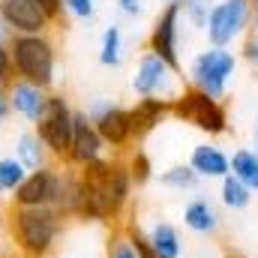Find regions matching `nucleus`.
Instances as JSON below:
<instances>
[{
	"label": "nucleus",
	"instance_id": "nucleus-9",
	"mask_svg": "<svg viewBox=\"0 0 258 258\" xmlns=\"http://www.w3.org/2000/svg\"><path fill=\"white\" fill-rule=\"evenodd\" d=\"M87 114V120L93 123V129L99 132V138L105 141L108 150L114 153H126L129 147L135 144L132 138V117L129 108L111 102V99H93L87 102V108H81Z\"/></svg>",
	"mask_w": 258,
	"mask_h": 258
},
{
	"label": "nucleus",
	"instance_id": "nucleus-22",
	"mask_svg": "<svg viewBox=\"0 0 258 258\" xmlns=\"http://www.w3.org/2000/svg\"><path fill=\"white\" fill-rule=\"evenodd\" d=\"M252 189L249 186H243L234 174H225L222 180H219V204L225 207V210H231V213H237V210H246L249 204H252Z\"/></svg>",
	"mask_w": 258,
	"mask_h": 258
},
{
	"label": "nucleus",
	"instance_id": "nucleus-27",
	"mask_svg": "<svg viewBox=\"0 0 258 258\" xmlns=\"http://www.w3.org/2000/svg\"><path fill=\"white\" fill-rule=\"evenodd\" d=\"M213 3H216V0H177L183 21H186L189 27H195V30H204L207 12H210V6H213Z\"/></svg>",
	"mask_w": 258,
	"mask_h": 258
},
{
	"label": "nucleus",
	"instance_id": "nucleus-35",
	"mask_svg": "<svg viewBox=\"0 0 258 258\" xmlns=\"http://www.w3.org/2000/svg\"><path fill=\"white\" fill-rule=\"evenodd\" d=\"M252 33H258V0H252Z\"/></svg>",
	"mask_w": 258,
	"mask_h": 258
},
{
	"label": "nucleus",
	"instance_id": "nucleus-12",
	"mask_svg": "<svg viewBox=\"0 0 258 258\" xmlns=\"http://www.w3.org/2000/svg\"><path fill=\"white\" fill-rule=\"evenodd\" d=\"M105 141L99 138V132L93 129V123L87 120V114L81 108H75V126H72V144H69V153H66V162L69 168H84L96 159L105 156Z\"/></svg>",
	"mask_w": 258,
	"mask_h": 258
},
{
	"label": "nucleus",
	"instance_id": "nucleus-42",
	"mask_svg": "<svg viewBox=\"0 0 258 258\" xmlns=\"http://www.w3.org/2000/svg\"><path fill=\"white\" fill-rule=\"evenodd\" d=\"M162 3H171V0H162Z\"/></svg>",
	"mask_w": 258,
	"mask_h": 258
},
{
	"label": "nucleus",
	"instance_id": "nucleus-32",
	"mask_svg": "<svg viewBox=\"0 0 258 258\" xmlns=\"http://www.w3.org/2000/svg\"><path fill=\"white\" fill-rule=\"evenodd\" d=\"M12 78H15V75H12V57H9V48L0 45V87H6Z\"/></svg>",
	"mask_w": 258,
	"mask_h": 258
},
{
	"label": "nucleus",
	"instance_id": "nucleus-10",
	"mask_svg": "<svg viewBox=\"0 0 258 258\" xmlns=\"http://www.w3.org/2000/svg\"><path fill=\"white\" fill-rule=\"evenodd\" d=\"M180 33H183V15L177 0L162 3L159 15L153 18V27L147 33V51L162 57L168 66L180 69Z\"/></svg>",
	"mask_w": 258,
	"mask_h": 258
},
{
	"label": "nucleus",
	"instance_id": "nucleus-17",
	"mask_svg": "<svg viewBox=\"0 0 258 258\" xmlns=\"http://www.w3.org/2000/svg\"><path fill=\"white\" fill-rule=\"evenodd\" d=\"M150 252L156 258H183L186 255V243H183V234L174 222L168 219H153L147 228H141Z\"/></svg>",
	"mask_w": 258,
	"mask_h": 258
},
{
	"label": "nucleus",
	"instance_id": "nucleus-16",
	"mask_svg": "<svg viewBox=\"0 0 258 258\" xmlns=\"http://www.w3.org/2000/svg\"><path fill=\"white\" fill-rule=\"evenodd\" d=\"M186 165L201 177V183L204 180H216L219 183L225 174H231V159H228V153L216 141H198V144H192Z\"/></svg>",
	"mask_w": 258,
	"mask_h": 258
},
{
	"label": "nucleus",
	"instance_id": "nucleus-23",
	"mask_svg": "<svg viewBox=\"0 0 258 258\" xmlns=\"http://www.w3.org/2000/svg\"><path fill=\"white\" fill-rule=\"evenodd\" d=\"M99 63L108 69H117L123 63V30L120 24H108L102 30V42H99Z\"/></svg>",
	"mask_w": 258,
	"mask_h": 258
},
{
	"label": "nucleus",
	"instance_id": "nucleus-11",
	"mask_svg": "<svg viewBox=\"0 0 258 258\" xmlns=\"http://www.w3.org/2000/svg\"><path fill=\"white\" fill-rule=\"evenodd\" d=\"M60 183H63V165L51 162L45 168L27 171V177L9 195V201L12 207H57Z\"/></svg>",
	"mask_w": 258,
	"mask_h": 258
},
{
	"label": "nucleus",
	"instance_id": "nucleus-8",
	"mask_svg": "<svg viewBox=\"0 0 258 258\" xmlns=\"http://www.w3.org/2000/svg\"><path fill=\"white\" fill-rule=\"evenodd\" d=\"M72 126H75V108L63 93H51L48 96V108L42 114V120L33 126V132L39 135V141L45 144V150L51 153V159L57 165L66 162L69 144H72Z\"/></svg>",
	"mask_w": 258,
	"mask_h": 258
},
{
	"label": "nucleus",
	"instance_id": "nucleus-5",
	"mask_svg": "<svg viewBox=\"0 0 258 258\" xmlns=\"http://www.w3.org/2000/svg\"><path fill=\"white\" fill-rule=\"evenodd\" d=\"M129 87L138 99H162V102H174L186 81L180 75V69L168 66L162 57H156L153 51H141L138 60H135V69H132V78H129Z\"/></svg>",
	"mask_w": 258,
	"mask_h": 258
},
{
	"label": "nucleus",
	"instance_id": "nucleus-30",
	"mask_svg": "<svg viewBox=\"0 0 258 258\" xmlns=\"http://www.w3.org/2000/svg\"><path fill=\"white\" fill-rule=\"evenodd\" d=\"M240 57H243V60H246V63H249V66H252V69L258 72V33H252V30H249V33L243 36V45H240Z\"/></svg>",
	"mask_w": 258,
	"mask_h": 258
},
{
	"label": "nucleus",
	"instance_id": "nucleus-39",
	"mask_svg": "<svg viewBox=\"0 0 258 258\" xmlns=\"http://www.w3.org/2000/svg\"><path fill=\"white\" fill-rule=\"evenodd\" d=\"M0 258H21L18 252H0Z\"/></svg>",
	"mask_w": 258,
	"mask_h": 258
},
{
	"label": "nucleus",
	"instance_id": "nucleus-41",
	"mask_svg": "<svg viewBox=\"0 0 258 258\" xmlns=\"http://www.w3.org/2000/svg\"><path fill=\"white\" fill-rule=\"evenodd\" d=\"M255 150H258V129H255Z\"/></svg>",
	"mask_w": 258,
	"mask_h": 258
},
{
	"label": "nucleus",
	"instance_id": "nucleus-28",
	"mask_svg": "<svg viewBox=\"0 0 258 258\" xmlns=\"http://www.w3.org/2000/svg\"><path fill=\"white\" fill-rule=\"evenodd\" d=\"M123 228H126L129 240H132V246H135V252L138 258H156L150 252V246H147V240H144V234H141V225L138 222H132V219H123Z\"/></svg>",
	"mask_w": 258,
	"mask_h": 258
},
{
	"label": "nucleus",
	"instance_id": "nucleus-2",
	"mask_svg": "<svg viewBox=\"0 0 258 258\" xmlns=\"http://www.w3.org/2000/svg\"><path fill=\"white\" fill-rule=\"evenodd\" d=\"M69 219L54 207H12L6 213V231L21 258H51L63 243Z\"/></svg>",
	"mask_w": 258,
	"mask_h": 258
},
{
	"label": "nucleus",
	"instance_id": "nucleus-38",
	"mask_svg": "<svg viewBox=\"0 0 258 258\" xmlns=\"http://www.w3.org/2000/svg\"><path fill=\"white\" fill-rule=\"evenodd\" d=\"M6 225V207H3V201H0V228Z\"/></svg>",
	"mask_w": 258,
	"mask_h": 258
},
{
	"label": "nucleus",
	"instance_id": "nucleus-34",
	"mask_svg": "<svg viewBox=\"0 0 258 258\" xmlns=\"http://www.w3.org/2000/svg\"><path fill=\"white\" fill-rule=\"evenodd\" d=\"M6 117H9V102H6V87H0V129L6 123Z\"/></svg>",
	"mask_w": 258,
	"mask_h": 258
},
{
	"label": "nucleus",
	"instance_id": "nucleus-6",
	"mask_svg": "<svg viewBox=\"0 0 258 258\" xmlns=\"http://www.w3.org/2000/svg\"><path fill=\"white\" fill-rule=\"evenodd\" d=\"M171 117L180 123H189L207 138H222L231 129V117L222 99H213L195 87H183V93L171 102Z\"/></svg>",
	"mask_w": 258,
	"mask_h": 258
},
{
	"label": "nucleus",
	"instance_id": "nucleus-36",
	"mask_svg": "<svg viewBox=\"0 0 258 258\" xmlns=\"http://www.w3.org/2000/svg\"><path fill=\"white\" fill-rule=\"evenodd\" d=\"M9 42V30H6V24L0 21V45H6Z\"/></svg>",
	"mask_w": 258,
	"mask_h": 258
},
{
	"label": "nucleus",
	"instance_id": "nucleus-37",
	"mask_svg": "<svg viewBox=\"0 0 258 258\" xmlns=\"http://www.w3.org/2000/svg\"><path fill=\"white\" fill-rule=\"evenodd\" d=\"M63 258H105V252H102V255H87V252H69V255H63Z\"/></svg>",
	"mask_w": 258,
	"mask_h": 258
},
{
	"label": "nucleus",
	"instance_id": "nucleus-4",
	"mask_svg": "<svg viewBox=\"0 0 258 258\" xmlns=\"http://www.w3.org/2000/svg\"><path fill=\"white\" fill-rule=\"evenodd\" d=\"M237 51L231 48H216V45H207L189 60L186 69V87H195L213 99H222L228 96V87L234 81V72H237Z\"/></svg>",
	"mask_w": 258,
	"mask_h": 258
},
{
	"label": "nucleus",
	"instance_id": "nucleus-14",
	"mask_svg": "<svg viewBox=\"0 0 258 258\" xmlns=\"http://www.w3.org/2000/svg\"><path fill=\"white\" fill-rule=\"evenodd\" d=\"M0 21L6 24L9 36L48 33V27H51V21L42 15L36 0H0Z\"/></svg>",
	"mask_w": 258,
	"mask_h": 258
},
{
	"label": "nucleus",
	"instance_id": "nucleus-24",
	"mask_svg": "<svg viewBox=\"0 0 258 258\" xmlns=\"http://www.w3.org/2000/svg\"><path fill=\"white\" fill-rule=\"evenodd\" d=\"M123 159H126L129 177H132V186H135V189L147 186V183L156 177V171H153V159L147 156V150H141V147H132Z\"/></svg>",
	"mask_w": 258,
	"mask_h": 258
},
{
	"label": "nucleus",
	"instance_id": "nucleus-33",
	"mask_svg": "<svg viewBox=\"0 0 258 258\" xmlns=\"http://www.w3.org/2000/svg\"><path fill=\"white\" fill-rule=\"evenodd\" d=\"M117 9L129 15V18H138L141 12H144V6H141V0H117Z\"/></svg>",
	"mask_w": 258,
	"mask_h": 258
},
{
	"label": "nucleus",
	"instance_id": "nucleus-18",
	"mask_svg": "<svg viewBox=\"0 0 258 258\" xmlns=\"http://www.w3.org/2000/svg\"><path fill=\"white\" fill-rule=\"evenodd\" d=\"M129 117H132V138L135 141H144L165 117H171V102H162V99H138L129 108Z\"/></svg>",
	"mask_w": 258,
	"mask_h": 258
},
{
	"label": "nucleus",
	"instance_id": "nucleus-20",
	"mask_svg": "<svg viewBox=\"0 0 258 258\" xmlns=\"http://www.w3.org/2000/svg\"><path fill=\"white\" fill-rule=\"evenodd\" d=\"M228 159H231V174L243 186L258 192V150L255 147H237L234 153H228Z\"/></svg>",
	"mask_w": 258,
	"mask_h": 258
},
{
	"label": "nucleus",
	"instance_id": "nucleus-1",
	"mask_svg": "<svg viewBox=\"0 0 258 258\" xmlns=\"http://www.w3.org/2000/svg\"><path fill=\"white\" fill-rule=\"evenodd\" d=\"M78 171V210L72 222H93V225H120L126 210L132 207V177H129L123 153L102 156Z\"/></svg>",
	"mask_w": 258,
	"mask_h": 258
},
{
	"label": "nucleus",
	"instance_id": "nucleus-29",
	"mask_svg": "<svg viewBox=\"0 0 258 258\" xmlns=\"http://www.w3.org/2000/svg\"><path fill=\"white\" fill-rule=\"evenodd\" d=\"M63 12H69L72 18H93L96 15V0H63Z\"/></svg>",
	"mask_w": 258,
	"mask_h": 258
},
{
	"label": "nucleus",
	"instance_id": "nucleus-3",
	"mask_svg": "<svg viewBox=\"0 0 258 258\" xmlns=\"http://www.w3.org/2000/svg\"><path fill=\"white\" fill-rule=\"evenodd\" d=\"M12 57V75L36 84L42 90H54L57 84V48L48 39V33H18L6 42Z\"/></svg>",
	"mask_w": 258,
	"mask_h": 258
},
{
	"label": "nucleus",
	"instance_id": "nucleus-15",
	"mask_svg": "<svg viewBox=\"0 0 258 258\" xmlns=\"http://www.w3.org/2000/svg\"><path fill=\"white\" fill-rule=\"evenodd\" d=\"M180 219H183V228L195 237H213L222 228V213H219L216 201L207 198V195H192L183 204Z\"/></svg>",
	"mask_w": 258,
	"mask_h": 258
},
{
	"label": "nucleus",
	"instance_id": "nucleus-19",
	"mask_svg": "<svg viewBox=\"0 0 258 258\" xmlns=\"http://www.w3.org/2000/svg\"><path fill=\"white\" fill-rule=\"evenodd\" d=\"M27 171H36V168H45V165H51L54 159H51V153L45 150V144L39 141V135L33 132V129H24V132H18V138H15V153H12Z\"/></svg>",
	"mask_w": 258,
	"mask_h": 258
},
{
	"label": "nucleus",
	"instance_id": "nucleus-21",
	"mask_svg": "<svg viewBox=\"0 0 258 258\" xmlns=\"http://www.w3.org/2000/svg\"><path fill=\"white\" fill-rule=\"evenodd\" d=\"M156 177H159V186H165V189H171V192H198V189H201V177L195 174L186 162L168 165V168L159 171Z\"/></svg>",
	"mask_w": 258,
	"mask_h": 258
},
{
	"label": "nucleus",
	"instance_id": "nucleus-31",
	"mask_svg": "<svg viewBox=\"0 0 258 258\" xmlns=\"http://www.w3.org/2000/svg\"><path fill=\"white\" fill-rule=\"evenodd\" d=\"M36 6L42 9V15H45L51 24L63 15V0H36Z\"/></svg>",
	"mask_w": 258,
	"mask_h": 258
},
{
	"label": "nucleus",
	"instance_id": "nucleus-25",
	"mask_svg": "<svg viewBox=\"0 0 258 258\" xmlns=\"http://www.w3.org/2000/svg\"><path fill=\"white\" fill-rule=\"evenodd\" d=\"M24 177H27V168L15 156H0V198H9Z\"/></svg>",
	"mask_w": 258,
	"mask_h": 258
},
{
	"label": "nucleus",
	"instance_id": "nucleus-13",
	"mask_svg": "<svg viewBox=\"0 0 258 258\" xmlns=\"http://www.w3.org/2000/svg\"><path fill=\"white\" fill-rule=\"evenodd\" d=\"M48 90H42V87H36V84H27V81H21V78H12L9 84H6V102H9V114H15V117H21L24 123H30V126H36L39 120H42V114H45V108H48Z\"/></svg>",
	"mask_w": 258,
	"mask_h": 258
},
{
	"label": "nucleus",
	"instance_id": "nucleus-26",
	"mask_svg": "<svg viewBox=\"0 0 258 258\" xmlns=\"http://www.w3.org/2000/svg\"><path fill=\"white\" fill-rule=\"evenodd\" d=\"M105 258H138L123 222L108 228V234H105Z\"/></svg>",
	"mask_w": 258,
	"mask_h": 258
},
{
	"label": "nucleus",
	"instance_id": "nucleus-7",
	"mask_svg": "<svg viewBox=\"0 0 258 258\" xmlns=\"http://www.w3.org/2000/svg\"><path fill=\"white\" fill-rule=\"evenodd\" d=\"M252 27V0H216L204 21L207 45L231 48Z\"/></svg>",
	"mask_w": 258,
	"mask_h": 258
},
{
	"label": "nucleus",
	"instance_id": "nucleus-40",
	"mask_svg": "<svg viewBox=\"0 0 258 258\" xmlns=\"http://www.w3.org/2000/svg\"><path fill=\"white\" fill-rule=\"evenodd\" d=\"M222 258H240V255H234V252H225V255H222Z\"/></svg>",
	"mask_w": 258,
	"mask_h": 258
}]
</instances>
